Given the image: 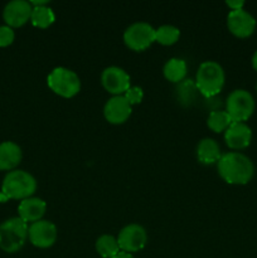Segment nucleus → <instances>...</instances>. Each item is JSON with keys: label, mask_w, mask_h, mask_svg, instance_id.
<instances>
[{"label": "nucleus", "mask_w": 257, "mask_h": 258, "mask_svg": "<svg viewBox=\"0 0 257 258\" xmlns=\"http://www.w3.org/2000/svg\"><path fill=\"white\" fill-rule=\"evenodd\" d=\"M33 25L38 28H48L52 25L55 20V15L53 10L47 5L40 7H33L32 17H30Z\"/></svg>", "instance_id": "nucleus-21"}, {"label": "nucleus", "mask_w": 257, "mask_h": 258, "mask_svg": "<svg viewBox=\"0 0 257 258\" xmlns=\"http://www.w3.org/2000/svg\"><path fill=\"white\" fill-rule=\"evenodd\" d=\"M28 223L20 217H13L0 224V248L7 253H15L28 238Z\"/></svg>", "instance_id": "nucleus-4"}, {"label": "nucleus", "mask_w": 257, "mask_h": 258, "mask_svg": "<svg viewBox=\"0 0 257 258\" xmlns=\"http://www.w3.org/2000/svg\"><path fill=\"white\" fill-rule=\"evenodd\" d=\"M47 83L50 90L65 98H71L81 90V80L75 71L57 67L48 75Z\"/></svg>", "instance_id": "nucleus-5"}, {"label": "nucleus", "mask_w": 257, "mask_h": 258, "mask_svg": "<svg viewBox=\"0 0 257 258\" xmlns=\"http://www.w3.org/2000/svg\"><path fill=\"white\" fill-rule=\"evenodd\" d=\"M23 158L22 149L13 141H3L0 144V170H15Z\"/></svg>", "instance_id": "nucleus-16"}, {"label": "nucleus", "mask_w": 257, "mask_h": 258, "mask_svg": "<svg viewBox=\"0 0 257 258\" xmlns=\"http://www.w3.org/2000/svg\"><path fill=\"white\" fill-rule=\"evenodd\" d=\"M123 42L130 49L144 50L155 42V29L146 22L133 23L123 33Z\"/></svg>", "instance_id": "nucleus-7"}, {"label": "nucleus", "mask_w": 257, "mask_h": 258, "mask_svg": "<svg viewBox=\"0 0 257 258\" xmlns=\"http://www.w3.org/2000/svg\"><path fill=\"white\" fill-rule=\"evenodd\" d=\"M117 242L121 251L127 252V253L138 252L146 246V242H148V233H146L145 228H144L143 226L136 223H131L123 227V228L118 232Z\"/></svg>", "instance_id": "nucleus-8"}, {"label": "nucleus", "mask_w": 257, "mask_h": 258, "mask_svg": "<svg viewBox=\"0 0 257 258\" xmlns=\"http://www.w3.org/2000/svg\"><path fill=\"white\" fill-rule=\"evenodd\" d=\"M218 174L226 183L244 185L254 174V165L248 156L238 151L223 154L217 163Z\"/></svg>", "instance_id": "nucleus-1"}, {"label": "nucleus", "mask_w": 257, "mask_h": 258, "mask_svg": "<svg viewBox=\"0 0 257 258\" xmlns=\"http://www.w3.org/2000/svg\"><path fill=\"white\" fill-rule=\"evenodd\" d=\"M252 67H253V70L257 72V50L253 53V55H252Z\"/></svg>", "instance_id": "nucleus-28"}, {"label": "nucleus", "mask_w": 257, "mask_h": 258, "mask_svg": "<svg viewBox=\"0 0 257 258\" xmlns=\"http://www.w3.org/2000/svg\"><path fill=\"white\" fill-rule=\"evenodd\" d=\"M254 107L256 103L253 96L242 88L232 91L226 100V112L233 122H243L248 120L253 113Z\"/></svg>", "instance_id": "nucleus-6"}, {"label": "nucleus", "mask_w": 257, "mask_h": 258, "mask_svg": "<svg viewBox=\"0 0 257 258\" xmlns=\"http://www.w3.org/2000/svg\"><path fill=\"white\" fill-rule=\"evenodd\" d=\"M33 7L27 0H12L3 10V19L8 27L19 28L24 25L32 17Z\"/></svg>", "instance_id": "nucleus-12"}, {"label": "nucleus", "mask_w": 257, "mask_h": 258, "mask_svg": "<svg viewBox=\"0 0 257 258\" xmlns=\"http://www.w3.org/2000/svg\"><path fill=\"white\" fill-rule=\"evenodd\" d=\"M131 111H133V107H131L130 102L126 100L125 96L120 95L113 96L105 103L103 115L110 123L120 125L130 117Z\"/></svg>", "instance_id": "nucleus-13"}, {"label": "nucleus", "mask_w": 257, "mask_h": 258, "mask_svg": "<svg viewBox=\"0 0 257 258\" xmlns=\"http://www.w3.org/2000/svg\"><path fill=\"white\" fill-rule=\"evenodd\" d=\"M126 97V100L130 102V105H136V103H140L141 100L144 97V91L141 87H138V86H134V87H130L123 95Z\"/></svg>", "instance_id": "nucleus-25"}, {"label": "nucleus", "mask_w": 257, "mask_h": 258, "mask_svg": "<svg viewBox=\"0 0 257 258\" xmlns=\"http://www.w3.org/2000/svg\"><path fill=\"white\" fill-rule=\"evenodd\" d=\"M197 92L198 88L191 80H183L176 86V98L183 106H190L196 101Z\"/></svg>", "instance_id": "nucleus-20"}, {"label": "nucleus", "mask_w": 257, "mask_h": 258, "mask_svg": "<svg viewBox=\"0 0 257 258\" xmlns=\"http://www.w3.org/2000/svg\"><path fill=\"white\" fill-rule=\"evenodd\" d=\"M226 81L224 70L216 60H206L199 66L196 75V86L204 97H213L222 91Z\"/></svg>", "instance_id": "nucleus-3"}, {"label": "nucleus", "mask_w": 257, "mask_h": 258, "mask_svg": "<svg viewBox=\"0 0 257 258\" xmlns=\"http://www.w3.org/2000/svg\"><path fill=\"white\" fill-rule=\"evenodd\" d=\"M113 258H135V257H134L131 253H127V252L121 251V252H118V253L116 254V256Z\"/></svg>", "instance_id": "nucleus-27"}, {"label": "nucleus", "mask_w": 257, "mask_h": 258, "mask_svg": "<svg viewBox=\"0 0 257 258\" xmlns=\"http://www.w3.org/2000/svg\"><path fill=\"white\" fill-rule=\"evenodd\" d=\"M47 211V204L43 199L37 198V197H30V198L23 199L18 206V214L23 221L28 222H38L42 219Z\"/></svg>", "instance_id": "nucleus-15"}, {"label": "nucleus", "mask_w": 257, "mask_h": 258, "mask_svg": "<svg viewBox=\"0 0 257 258\" xmlns=\"http://www.w3.org/2000/svg\"><path fill=\"white\" fill-rule=\"evenodd\" d=\"M256 90H257V85H256Z\"/></svg>", "instance_id": "nucleus-29"}, {"label": "nucleus", "mask_w": 257, "mask_h": 258, "mask_svg": "<svg viewBox=\"0 0 257 258\" xmlns=\"http://www.w3.org/2000/svg\"><path fill=\"white\" fill-rule=\"evenodd\" d=\"M180 37V30L175 25L164 24L155 29V40L163 45H171Z\"/></svg>", "instance_id": "nucleus-23"}, {"label": "nucleus", "mask_w": 257, "mask_h": 258, "mask_svg": "<svg viewBox=\"0 0 257 258\" xmlns=\"http://www.w3.org/2000/svg\"><path fill=\"white\" fill-rule=\"evenodd\" d=\"M15 33L8 25H0V47H8L14 42Z\"/></svg>", "instance_id": "nucleus-24"}, {"label": "nucleus", "mask_w": 257, "mask_h": 258, "mask_svg": "<svg viewBox=\"0 0 257 258\" xmlns=\"http://www.w3.org/2000/svg\"><path fill=\"white\" fill-rule=\"evenodd\" d=\"M233 122L232 118L229 117L228 113L226 111L222 110H216L212 111L209 113L208 118H207V126L211 128L213 133H222V131H226L227 128L231 126V123Z\"/></svg>", "instance_id": "nucleus-22"}, {"label": "nucleus", "mask_w": 257, "mask_h": 258, "mask_svg": "<svg viewBox=\"0 0 257 258\" xmlns=\"http://www.w3.org/2000/svg\"><path fill=\"white\" fill-rule=\"evenodd\" d=\"M256 19L247 10H231L227 15V27L229 32L238 38H247L256 29Z\"/></svg>", "instance_id": "nucleus-11"}, {"label": "nucleus", "mask_w": 257, "mask_h": 258, "mask_svg": "<svg viewBox=\"0 0 257 258\" xmlns=\"http://www.w3.org/2000/svg\"><path fill=\"white\" fill-rule=\"evenodd\" d=\"M96 251L102 258H113L121 252L117 238L111 234H102L96 241Z\"/></svg>", "instance_id": "nucleus-19"}, {"label": "nucleus", "mask_w": 257, "mask_h": 258, "mask_svg": "<svg viewBox=\"0 0 257 258\" xmlns=\"http://www.w3.org/2000/svg\"><path fill=\"white\" fill-rule=\"evenodd\" d=\"M226 4L231 8V10L243 9V7H244L243 0H227Z\"/></svg>", "instance_id": "nucleus-26"}, {"label": "nucleus", "mask_w": 257, "mask_h": 258, "mask_svg": "<svg viewBox=\"0 0 257 258\" xmlns=\"http://www.w3.org/2000/svg\"><path fill=\"white\" fill-rule=\"evenodd\" d=\"M58 237L57 227L49 221L34 222L28 228V238L33 246L38 248H49L55 243Z\"/></svg>", "instance_id": "nucleus-9"}, {"label": "nucleus", "mask_w": 257, "mask_h": 258, "mask_svg": "<svg viewBox=\"0 0 257 258\" xmlns=\"http://www.w3.org/2000/svg\"><path fill=\"white\" fill-rule=\"evenodd\" d=\"M186 63L180 58H170L168 62L164 64L163 73L164 77L170 82L179 83L184 80L186 76Z\"/></svg>", "instance_id": "nucleus-18"}, {"label": "nucleus", "mask_w": 257, "mask_h": 258, "mask_svg": "<svg viewBox=\"0 0 257 258\" xmlns=\"http://www.w3.org/2000/svg\"><path fill=\"white\" fill-rule=\"evenodd\" d=\"M37 190V180L30 173L25 170L9 171L3 179L0 201L5 202L8 199H27Z\"/></svg>", "instance_id": "nucleus-2"}, {"label": "nucleus", "mask_w": 257, "mask_h": 258, "mask_svg": "<svg viewBox=\"0 0 257 258\" xmlns=\"http://www.w3.org/2000/svg\"><path fill=\"white\" fill-rule=\"evenodd\" d=\"M224 140L228 148L233 150H242L251 144L252 130L244 122H232L224 131Z\"/></svg>", "instance_id": "nucleus-14"}, {"label": "nucleus", "mask_w": 257, "mask_h": 258, "mask_svg": "<svg viewBox=\"0 0 257 258\" xmlns=\"http://www.w3.org/2000/svg\"><path fill=\"white\" fill-rule=\"evenodd\" d=\"M221 148L214 139L206 138L197 145V158L202 164H216L221 159Z\"/></svg>", "instance_id": "nucleus-17"}, {"label": "nucleus", "mask_w": 257, "mask_h": 258, "mask_svg": "<svg viewBox=\"0 0 257 258\" xmlns=\"http://www.w3.org/2000/svg\"><path fill=\"white\" fill-rule=\"evenodd\" d=\"M101 82L105 90L113 96L122 95L131 87L128 73L117 66L105 68L101 75Z\"/></svg>", "instance_id": "nucleus-10"}]
</instances>
